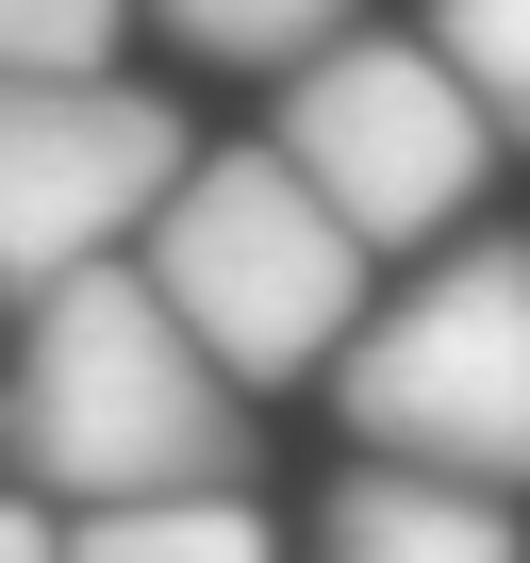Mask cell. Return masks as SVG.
Listing matches in <instances>:
<instances>
[{
  "label": "cell",
  "instance_id": "6da1fadb",
  "mask_svg": "<svg viewBox=\"0 0 530 563\" xmlns=\"http://www.w3.org/2000/svg\"><path fill=\"white\" fill-rule=\"evenodd\" d=\"M0 448H18V481H51V497H166V481H232V464H249V382H216L199 332L150 299V265L100 249V265L34 282Z\"/></svg>",
  "mask_w": 530,
  "mask_h": 563
},
{
  "label": "cell",
  "instance_id": "7a4b0ae2",
  "mask_svg": "<svg viewBox=\"0 0 530 563\" xmlns=\"http://www.w3.org/2000/svg\"><path fill=\"white\" fill-rule=\"evenodd\" d=\"M133 232H150V299L199 332L216 382H299V365H332L349 316H365V265H382L283 150H216V166L183 150Z\"/></svg>",
  "mask_w": 530,
  "mask_h": 563
},
{
  "label": "cell",
  "instance_id": "3957f363",
  "mask_svg": "<svg viewBox=\"0 0 530 563\" xmlns=\"http://www.w3.org/2000/svg\"><path fill=\"white\" fill-rule=\"evenodd\" d=\"M349 431L382 464H448V481H497L530 497V249L481 232L448 249L398 316H349Z\"/></svg>",
  "mask_w": 530,
  "mask_h": 563
},
{
  "label": "cell",
  "instance_id": "277c9868",
  "mask_svg": "<svg viewBox=\"0 0 530 563\" xmlns=\"http://www.w3.org/2000/svg\"><path fill=\"white\" fill-rule=\"evenodd\" d=\"M283 166H299L365 249H415V232H448V216L481 199L497 133H481V100L448 84V51H415V34H316L299 84H283Z\"/></svg>",
  "mask_w": 530,
  "mask_h": 563
},
{
  "label": "cell",
  "instance_id": "5b68a950",
  "mask_svg": "<svg viewBox=\"0 0 530 563\" xmlns=\"http://www.w3.org/2000/svg\"><path fill=\"white\" fill-rule=\"evenodd\" d=\"M183 117L117 67H0V282H67L100 249H133V216L166 199Z\"/></svg>",
  "mask_w": 530,
  "mask_h": 563
},
{
  "label": "cell",
  "instance_id": "8992f818",
  "mask_svg": "<svg viewBox=\"0 0 530 563\" xmlns=\"http://www.w3.org/2000/svg\"><path fill=\"white\" fill-rule=\"evenodd\" d=\"M316 530H332V563H530V530H514V497H497V481L382 464V448H365V481H349Z\"/></svg>",
  "mask_w": 530,
  "mask_h": 563
},
{
  "label": "cell",
  "instance_id": "52a82bcc",
  "mask_svg": "<svg viewBox=\"0 0 530 563\" xmlns=\"http://www.w3.org/2000/svg\"><path fill=\"white\" fill-rule=\"evenodd\" d=\"M51 563H283V530L232 481H166V497H84V530Z\"/></svg>",
  "mask_w": 530,
  "mask_h": 563
},
{
  "label": "cell",
  "instance_id": "ba28073f",
  "mask_svg": "<svg viewBox=\"0 0 530 563\" xmlns=\"http://www.w3.org/2000/svg\"><path fill=\"white\" fill-rule=\"evenodd\" d=\"M431 51H448V84L481 100V133L530 150V0H431Z\"/></svg>",
  "mask_w": 530,
  "mask_h": 563
},
{
  "label": "cell",
  "instance_id": "9c48e42d",
  "mask_svg": "<svg viewBox=\"0 0 530 563\" xmlns=\"http://www.w3.org/2000/svg\"><path fill=\"white\" fill-rule=\"evenodd\" d=\"M150 18H166L183 51H216V67H299L316 34L365 18V0H150Z\"/></svg>",
  "mask_w": 530,
  "mask_h": 563
},
{
  "label": "cell",
  "instance_id": "30bf717a",
  "mask_svg": "<svg viewBox=\"0 0 530 563\" xmlns=\"http://www.w3.org/2000/svg\"><path fill=\"white\" fill-rule=\"evenodd\" d=\"M133 0H0V67H117Z\"/></svg>",
  "mask_w": 530,
  "mask_h": 563
},
{
  "label": "cell",
  "instance_id": "8fae6325",
  "mask_svg": "<svg viewBox=\"0 0 530 563\" xmlns=\"http://www.w3.org/2000/svg\"><path fill=\"white\" fill-rule=\"evenodd\" d=\"M51 547H67V530H51L34 497H0V563H51Z\"/></svg>",
  "mask_w": 530,
  "mask_h": 563
}]
</instances>
